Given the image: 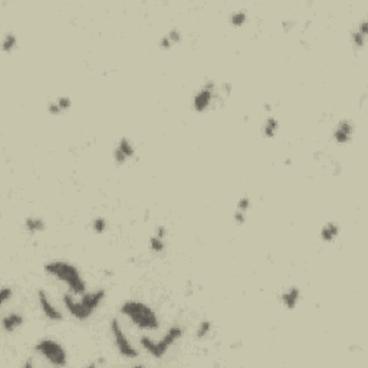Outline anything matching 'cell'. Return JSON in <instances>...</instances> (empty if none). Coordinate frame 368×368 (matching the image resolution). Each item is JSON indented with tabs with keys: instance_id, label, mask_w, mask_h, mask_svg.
<instances>
[{
	"instance_id": "1",
	"label": "cell",
	"mask_w": 368,
	"mask_h": 368,
	"mask_svg": "<svg viewBox=\"0 0 368 368\" xmlns=\"http://www.w3.org/2000/svg\"><path fill=\"white\" fill-rule=\"evenodd\" d=\"M105 296H107L105 289H96L92 292H85L78 299L75 298V295L66 292L62 296V302H64L66 311L69 312L76 321H86L101 306V303L104 302Z\"/></svg>"
},
{
	"instance_id": "2",
	"label": "cell",
	"mask_w": 368,
	"mask_h": 368,
	"mask_svg": "<svg viewBox=\"0 0 368 368\" xmlns=\"http://www.w3.org/2000/svg\"><path fill=\"white\" fill-rule=\"evenodd\" d=\"M43 269L52 278L65 283L72 295L81 296L86 292L85 279L82 278L81 271L75 265L69 264L66 260H50L43 265Z\"/></svg>"
},
{
	"instance_id": "3",
	"label": "cell",
	"mask_w": 368,
	"mask_h": 368,
	"mask_svg": "<svg viewBox=\"0 0 368 368\" xmlns=\"http://www.w3.org/2000/svg\"><path fill=\"white\" fill-rule=\"evenodd\" d=\"M120 312L124 317H127L132 325L142 331H157L160 328L159 315L152 309L150 305L141 301H125L120 308Z\"/></svg>"
},
{
	"instance_id": "4",
	"label": "cell",
	"mask_w": 368,
	"mask_h": 368,
	"mask_svg": "<svg viewBox=\"0 0 368 368\" xmlns=\"http://www.w3.org/2000/svg\"><path fill=\"white\" fill-rule=\"evenodd\" d=\"M181 337H183V328L180 325H173L160 341H154L150 337L142 335L140 338V345L154 358H163Z\"/></svg>"
},
{
	"instance_id": "5",
	"label": "cell",
	"mask_w": 368,
	"mask_h": 368,
	"mask_svg": "<svg viewBox=\"0 0 368 368\" xmlns=\"http://www.w3.org/2000/svg\"><path fill=\"white\" fill-rule=\"evenodd\" d=\"M35 352L54 367H66L68 354L61 342L52 338H42L35 345Z\"/></svg>"
},
{
	"instance_id": "6",
	"label": "cell",
	"mask_w": 368,
	"mask_h": 368,
	"mask_svg": "<svg viewBox=\"0 0 368 368\" xmlns=\"http://www.w3.org/2000/svg\"><path fill=\"white\" fill-rule=\"evenodd\" d=\"M217 84L215 79H206L203 82V85L198 88L197 91L193 95V101H191V107L193 110L198 114H203L208 111L213 104L216 102L217 95Z\"/></svg>"
},
{
	"instance_id": "7",
	"label": "cell",
	"mask_w": 368,
	"mask_h": 368,
	"mask_svg": "<svg viewBox=\"0 0 368 368\" xmlns=\"http://www.w3.org/2000/svg\"><path fill=\"white\" fill-rule=\"evenodd\" d=\"M110 330H111V335H113L114 345H115L117 351L120 352V355L128 359L137 358L138 357V349L135 348L130 342V340L127 338V335L124 334L123 327H121V324H120V321L117 318L111 320Z\"/></svg>"
},
{
	"instance_id": "8",
	"label": "cell",
	"mask_w": 368,
	"mask_h": 368,
	"mask_svg": "<svg viewBox=\"0 0 368 368\" xmlns=\"http://www.w3.org/2000/svg\"><path fill=\"white\" fill-rule=\"evenodd\" d=\"M134 157H135V148L132 145L131 140L127 138V137H121L113 151V159L115 161V164L123 166V164H125L127 161L131 160Z\"/></svg>"
},
{
	"instance_id": "9",
	"label": "cell",
	"mask_w": 368,
	"mask_h": 368,
	"mask_svg": "<svg viewBox=\"0 0 368 368\" xmlns=\"http://www.w3.org/2000/svg\"><path fill=\"white\" fill-rule=\"evenodd\" d=\"M354 131H355V128L351 120H347V118L340 120L332 130V140L340 145L348 144L354 137Z\"/></svg>"
},
{
	"instance_id": "10",
	"label": "cell",
	"mask_w": 368,
	"mask_h": 368,
	"mask_svg": "<svg viewBox=\"0 0 368 368\" xmlns=\"http://www.w3.org/2000/svg\"><path fill=\"white\" fill-rule=\"evenodd\" d=\"M38 302H39V306H40V311L43 312V315L46 317L49 321L61 322L62 320H64L62 312L59 311L57 306L52 303V301H50V298H49V295L46 293V291L39 289Z\"/></svg>"
},
{
	"instance_id": "11",
	"label": "cell",
	"mask_w": 368,
	"mask_h": 368,
	"mask_svg": "<svg viewBox=\"0 0 368 368\" xmlns=\"http://www.w3.org/2000/svg\"><path fill=\"white\" fill-rule=\"evenodd\" d=\"M367 33H368V19L367 18H362L357 23V26L351 30V43L355 50H361L365 47V43H367Z\"/></svg>"
},
{
	"instance_id": "12",
	"label": "cell",
	"mask_w": 368,
	"mask_h": 368,
	"mask_svg": "<svg viewBox=\"0 0 368 368\" xmlns=\"http://www.w3.org/2000/svg\"><path fill=\"white\" fill-rule=\"evenodd\" d=\"M301 295H302L301 289L293 285V286H289L288 289L283 291L282 295H281V302L288 311H293L301 301Z\"/></svg>"
},
{
	"instance_id": "13",
	"label": "cell",
	"mask_w": 368,
	"mask_h": 368,
	"mask_svg": "<svg viewBox=\"0 0 368 368\" xmlns=\"http://www.w3.org/2000/svg\"><path fill=\"white\" fill-rule=\"evenodd\" d=\"M25 324V318L19 312H9L2 318V328L8 334H13Z\"/></svg>"
},
{
	"instance_id": "14",
	"label": "cell",
	"mask_w": 368,
	"mask_h": 368,
	"mask_svg": "<svg viewBox=\"0 0 368 368\" xmlns=\"http://www.w3.org/2000/svg\"><path fill=\"white\" fill-rule=\"evenodd\" d=\"M341 227L337 222H328L321 227V232H320V237H321L322 242L325 243H332L334 240H337V237L340 236Z\"/></svg>"
},
{
	"instance_id": "15",
	"label": "cell",
	"mask_w": 368,
	"mask_h": 368,
	"mask_svg": "<svg viewBox=\"0 0 368 368\" xmlns=\"http://www.w3.org/2000/svg\"><path fill=\"white\" fill-rule=\"evenodd\" d=\"M23 225L30 235H38L46 230V223L40 216H28L25 219Z\"/></svg>"
},
{
	"instance_id": "16",
	"label": "cell",
	"mask_w": 368,
	"mask_h": 368,
	"mask_svg": "<svg viewBox=\"0 0 368 368\" xmlns=\"http://www.w3.org/2000/svg\"><path fill=\"white\" fill-rule=\"evenodd\" d=\"M279 131V120L275 117H268L262 125V135L266 138H274Z\"/></svg>"
},
{
	"instance_id": "17",
	"label": "cell",
	"mask_w": 368,
	"mask_h": 368,
	"mask_svg": "<svg viewBox=\"0 0 368 368\" xmlns=\"http://www.w3.org/2000/svg\"><path fill=\"white\" fill-rule=\"evenodd\" d=\"M18 47V36L15 32H8L5 33L3 40H2V50L5 54H12Z\"/></svg>"
},
{
	"instance_id": "18",
	"label": "cell",
	"mask_w": 368,
	"mask_h": 368,
	"mask_svg": "<svg viewBox=\"0 0 368 368\" xmlns=\"http://www.w3.org/2000/svg\"><path fill=\"white\" fill-rule=\"evenodd\" d=\"M246 22H247V12L245 9L232 12L229 15V23L235 28H242Z\"/></svg>"
},
{
	"instance_id": "19",
	"label": "cell",
	"mask_w": 368,
	"mask_h": 368,
	"mask_svg": "<svg viewBox=\"0 0 368 368\" xmlns=\"http://www.w3.org/2000/svg\"><path fill=\"white\" fill-rule=\"evenodd\" d=\"M148 246H150V250L154 253H163L166 250V239H161V237L152 235L148 239Z\"/></svg>"
},
{
	"instance_id": "20",
	"label": "cell",
	"mask_w": 368,
	"mask_h": 368,
	"mask_svg": "<svg viewBox=\"0 0 368 368\" xmlns=\"http://www.w3.org/2000/svg\"><path fill=\"white\" fill-rule=\"evenodd\" d=\"M210 332H212V321L210 320L204 318V320H201V321L198 322L197 328H196V337H197L198 340L206 338Z\"/></svg>"
},
{
	"instance_id": "21",
	"label": "cell",
	"mask_w": 368,
	"mask_h": 368,
	"mask_svg": "<svg viewBox=\"0 0 368 368\" xmlns=\"http://www.w3.org/2000/svg\"><path fill=\"white\" fill-rule=\"evenodd\" d=\"M91 226H92V230H94L96 235H102V233L107 232V227H108V225H107V220H105L104 217L98 216V217H95L94 220H92Z\"/></svg>"
},
{
	"instance_id": "22",
	"label": "cell",
	"mask_w": 368,
	"mask_h": 368,
	"mask_svg": "<svg viewBox=\"0 0 368 368\" xmlns=\"http://www.w3.org/2000/svg\"><path fill=\"white\" fill-rule=\"evenodd\" d=\"M250 207H252V200H250L249 196H242V197L237 200L236 210H240V212H245V213H247Z\"/></svg>"
},
{
	"instance_id": "23",
	"label": "cell",
	"mask_w": 368,
	"mask_h": 368,
	"mask_svg": "<svg viewBox=\"0 0 368 368\" xmlns=\"http://www.w3.org/2000/svg\"><path fill=\"white\" fill-rule=\"evenodd\" d=\"M13 298V289L10 286H3L0 291V305H6Z\"/></svg>"
},
{
	"instance_id": "24",
	"label": "cell",
	"mask_w": 368,
	"mask_h": 368,
	"mask_svg": "<svg viewBox=\"0 0 368 368\" xmlns=\"http://www.w3.org/2000/svg\"><path fill=\"white\" fill-rule=\"evenodd\" d=\"M166 36L170 39V42L173 45H177V43L181 42V39H183V35H181V32H180L177 28L170 29V30L166 33Z\"/></svg>"
},
{
	"instance_id": "25",
	"label": "cell",
	"mask_w": 368,
	"mask_h": 368,
	"mask_svg": "<svg viewBox=\"0 0 368 368\" xmlns=\"http://www.w3.org/2000/svg\"><path fill=\"white\" fill-rule=\"evenodd\" d=\"M55 101H57L58 105H59V108L62 110V113H65V111H68V110L72 107V99H71L69 96H66V95L59 96V98H57Z\"/></svg>"
},
{
	"instance_id": "26",
	"label": "cell",
	"mask_w": 368,
	"mask_h": 368,
	"mask_svg": "<svg viewBox=\"0 0 368 368\" xmlns=\"http://www.w3.org/2000/svg\"><path fill=\"white\" fill-rule=\"evenodd\" d=\"M47 113L50 114V115H61L62 114V110L59 108V105H58V102L54 99V101H50L49 104H47Z\"/></svg>"
},
{
	"instance_id": "27",
	"label": "cell",
	"mask_w": 368,
	"mask_h": 368,
	"mask_svg": "<svg viewBox=\"0 0 368 368\" xmlns=\"http://www.w3.org/2000/svg\"><path fill=\"white\" fill-rule=\"evenodd\" d=\"M233 220H235V223H236V225H239V226L245 225V223H246V213H245V212H240V210H235V213H233Z\"/></svg>"
},
{
	"instance_id": "28",
	"label": "cell",
	"mask_w": 368,
	"mask_h": 368,
	"mask_svg": "<svg viewBox=\"0 0 368 368\" xmlns=\"http://www.w3.org/2000/svg\"><path fill=\"white\" fill-rule=\"evenodd\" d=\"M159 46H160L161 50H169V49H171V46H173V43L170 42V39L164 35V36H161L160 42H159Z\"/></svg>"
},
{
	"instance_id": "29",
	"label": "cell",
	"mask_w": 368,
	"mask_h": 368,
	"mask_svg": "<svg viewBox=\"0 0 368 368\" xmlns=\"http://www.w3.org/2000/svg\"><path fill=\"white\" fill-rule=\"evenodd\" d=\"M295 26H296V23L293 20H283L282 22V28L285 32H291Z\"/></svg>"
},
{
	"instance_id": "30",
	"label": "cell",
	"mask_w": 368,
	"mask_h": 368,
	"mask_svg": "<svg viewBox=\"0 0 368 368\" xmlns=\"http://www.w3.org/2000/svg\"><path fill=\"white\" fill-rule=\"evenodd\" d=\"M154 235L161 237V239H166V236H167V229H166V226H157L155 227V233Z\"/></svg>"
}]
</instances>
